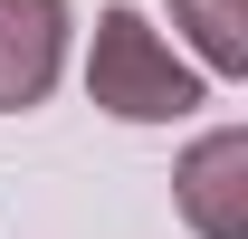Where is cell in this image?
Wrapping results in <instances>:
<instances>
[{
    "instance_id": "6da1fadb",
    "label": "cell",
    "mask_w": 248,
    "mask_h": 239,
    "mask_svg": "<svg viewBox=\"0 0 248 239\" xmlns=\"http://www.w3.org/2000/svg\"><path fill=\"white\" fill-rule=\"evenodd\" d=\"M86 96L115 124H182V115L210 105V77L172 58L162 29L134 10V0H115V10L95 19V48H86Z\"/></svg>"
},
{
    "instance_id": "7a4b0ae2",
    "label": "cell",
    "mask_w": 248,
    "mask_h": 239,
    "mask_svg": "<svg viewBox=\"0 0 248 239\" xmlns=\"http://www.w3.org/2000/svg\"><path fill=\"white\" fill-rule=\"evenodd\" d=\"M172 201H182V220L201 239H248V134L239 124H210V134L182 153Z\"/></svg>"
},
{
    "instance_id": "3957f363",
    "label": "cell",
    "mask_w": 248,
    "mask_h": 239,
    "mask_svg": "<svg viewBox=\"0 0 248 239\" xmlns=\"http://www.w3.org/2000/svg\"><path fill=\"white\" fill-rule=\"evenodd\" d=\"M67 0H0V115L48 105V86L67 77Z\"/></svg>"
},
{
    "instance_id": "277c9868",
    "label": "cell",
    "mask_w": 248,
    "mask_h": 239,
    "mask_svg": "<svg viewBox=\"0 0 248 239\" xmlns=\"http://www.w3.org/2000/svg\"><path fill=\"white\" fill-rule=\"evenodd\" d=\"M172 29L201 48V77H248V0H172Z\"/></svg>"
}]
</instances>
